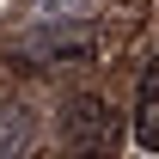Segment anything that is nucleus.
Instances as JSON below:
<instances>
[{
    "label": "nucleus",
    "instance_id": "f257e3e1",
    "mask_svg": "<svg viewBox=\"0 0 159 159\" xmlns=\"http://www.w3.org/2000/svg\"><path fill=\"white\" fill-rule=\"evenodd\" d=\"M61 153H74V159H116V116H110L104 98L80 92L61 110Z\"/></svg>",
    "mask_w": 159,
    "mask_h": 159
},
{
    "label": "nucleus",
    "instance_id": "7ed1b4c3",
    "mask_svg": "<svg viewBox=\"0 0 159 159\" xmlns=\"http://www.w3.org/2000/svg\"><path fill=\"white\" fill-rule=\"evenodd\" d=\"M86 43H92V31H86V25H61V19H49L37 37H25V55H86Z\"/></svg>",
    "mask_w": 159,
    "mask_h": 159
},
{
    "label": "nucleus",
    "instance_id": "423d86ee",
    "mask_svg": "<svg viewBox=\"0 0 159 159\" xmlns=\"http://www.w3.org/2000/svg\"><path fill=\"white\" fill-rule=\"evenodd\" d=\"M61 159H74V153H61Z\"/></svg>",
    "mask_w": 159,
    "mask_h": 159
},
{
    "label": "nucleus",
    "instance_id": "f03ea898",
    "mask_svg": "<svg viewBox=\"0 0 159 159\" xmlns=\"http://www.w3.org/2000/svg\"><path fill=\"white\" fill-rule=\"evenodd\" d=\"M135 147L141 153H159V55L141 80V98H135Z\"/></svg>",
    "mask_w": 159,
    "mask_h": 159
},
{
    "label": "nucleus",
    "instance_id": "39448f33",
    "mask_svg": "<svg viewBox=\"0 0 159 159\" xmlns=\"http://www.w3.org/2000/svg\"><path fill=\"white\" fill-rule=\"evenodd\" d=\"M80 6H86V0H49V19H74Z\"/></svg>",
    "mask_w": 159,
    "mask_h": 159
},
{
    "label": "nucleus",
    "instance_id": "20e7f679",
    "mask_svg": "<svg viewBox=\"0 0 159 159\" xmlns=\"http://www.w3.org/2000/svg\"><path fill=\"white\" fill-rule=\"evenodd\" d=\"M37 141V116L25 104H0V159H25Z\"/></svg>",
    "mask_w": 159,
    "mask_h": 159
}]
</instances>
